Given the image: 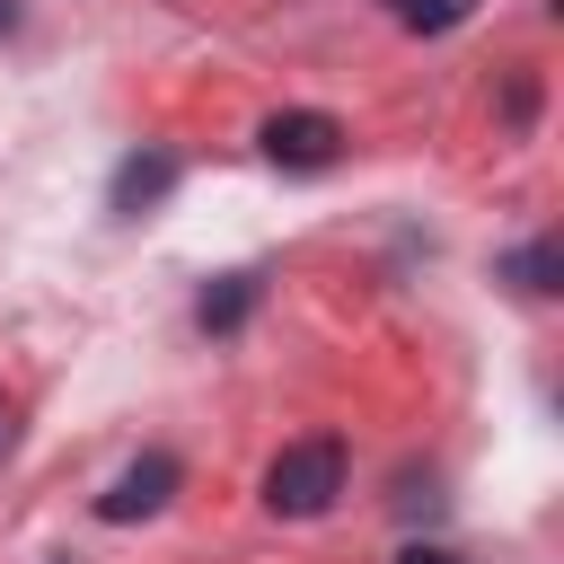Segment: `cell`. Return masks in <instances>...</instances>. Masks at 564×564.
I'll use <instances>...</instances> for the list:
<instances>
[{"mask_svg":"<svg viewBox=\"0 0 564 564\" xmlns=\"http://www.w3.org/2000/svg\"><path fill=\"white\" fill-rule=\"evenodd\" d=\"M335 494H344V441L308 432V441L273 449V467H264V511L273 520H317V511H335Z\"/></svg>","mask_w":564,"mask_h":564,"instance_id":"cell-1","label":"cell"},{"mask_svg":"<svg viewBox=\"0 0 564 564\" xmlns=\"http://www.w3.org/2000/svg\"><path fill=\"white\" fill-rule=\"evenodd\" d=\"M256 141H264V159L291 167V176H317V167L344 159V123H335L326 106H282V115H264Z\"/></svg>","mask_w":564,"mask_h":564,"instance_id":"cell-2","label":"cell"},{"mask_svg":"<svg viewBox=\"0 0 564 564\" xmlns=\"http://www.w3.org/2000/svg\"><path fill=\"white\" fill-rule=\"evenodd\" d=\"M185 485V467H176V449H141L106 494H97V520L106 529H132V520H150V511H167V494Z\"/></svg>","mask_w":564,"mask_h":564,"instance_id":"cell-3","label":"cell"},{"mask_svg":"<svg viewBox=\"0 0 564 564\" xmlns=\"http://www.w3.org/2000/svg\"><path fill=\"white\" fill-rule=\"evenodd\" d=\"M176 176H185V167H176V150H132V159L115 167V185H106V203H115L123 220H141V212H159V203L176 194Z\"/></svg>","mask_w":564,"mask_h":564,"instance_id":"cell-4","label":"cell"},{"mask_svg":"<svg viewBox=\"0 0 564 564\" xmlns=\"http://www.w3.org/2000/svg\"><path fill=\"white\" fill-rule=\"evenodd\" d=\"M256 291H264L256 273H220V291H203V308H194V317H203V335H238V326H247V308H256Z\"/></svg>","mask_w":564,"mask_h":564,"instance_id":"cell-5","label":"cell"},{"mask_svg":"<svg viewBox=\"0 0 564 564\" xmlns=\"http://www.w3.org/2000/svg\"><path fill=\"white\" fill-rule=\"evenodd\" d=\"M467 9L476 0H397V26L405 35H449V26H467Z\"/></svg>","mask_w":564,"mask_h":564,"instance_id":"cell-6","label":"cell"},{"mask_svg":"<svg viewBox=\"0 0 564 564\" xmlns=\"http://www.w3.org/2000/svg\"><path fill=\"white\" fill-rule=\"evenodd\" d=\"M502 273H511L520 291H555V238H529L520 256H502Z\"/></svg>","mask_w":564,"mask_h":564,"instance_id":"cell-7","label":"cell"},{"mask_svg":"<svg viewBox=\"0 0 564 564\" xmlns=\"http://www.w3.org/2000/svg\"><path fill=\"white\" fill-rule=\"evenodd\" d=\"M529 106H538V88H529V79H511V88H502V115H511V123H529Z\"/></svg>","mask_w":564,"mask_h":564,"instance_id":"cell-8","label":"cell"},{"mask_svg":"<svg viewBox=\"0 0 564 564\" xmlns=\"http://www.w3.org/2000/svg\"><path fill=\"white\" fill-rule=\"evenodd\" d=\"M397 564H458V555H449V546H405Z\"/></svg>","mask_w":564,"mask_h":564,"instance_id":"cell-9","label":"cell"},{"mask_svg":"<svg viewBox=\"0 0 564 564\" xmlns=\"http://www.w3.org/2000/svg\"><path fill=\"white\" fill-rule=\"evenodd\" d=\"M9 441H18V405L0 397V458H9Z\"/></svg>","mask_w":564,"mask_h":564,"instance_id":"cell-10","label":"cell"},{"mask_svg":"<svg viewBox=\"0 0 564 564\" xmlns=\"http://www.w3.org/2000/svg\"><path fill=\"white\" fill-rule=\"evenodd\" d=\"M9 26H18V0H0V35H9Z\"/></svg>","mask_w":564,"mask_h":564,"instance_id":"cell-11","label":"cell"},{"mask_svg":"<svg viewBox=\"0 0 564 564\" xmlns=\"http://www.w3.org/2000/svg\"><path fill=\"white\" fill-rule=\"evenodd\" d=\"M62 564H70V555H62Z\"/></svg>","mask_w":564,"mask_h":564,"instance_id":"cell-12","label":"cell"}]
</instances>
